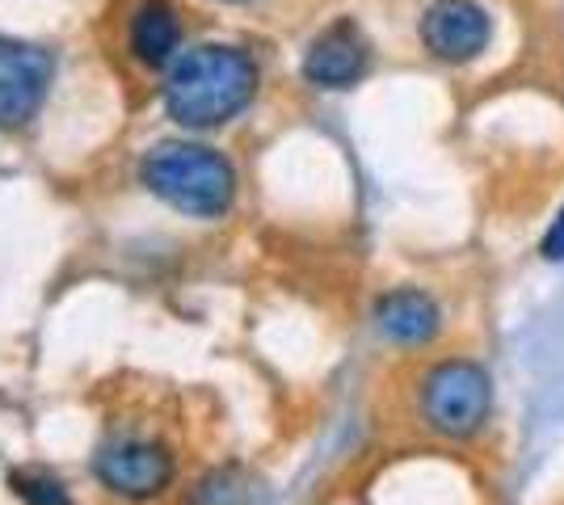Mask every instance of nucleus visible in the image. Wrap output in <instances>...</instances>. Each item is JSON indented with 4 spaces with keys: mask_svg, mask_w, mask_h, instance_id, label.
<instances>
[{
    "mask_svg": "<svg viewBox=\"0 0 564 505\" xmlns=\"http://www.w3.org/2000/svg\"><path fill=\"white\" fill-rule=\"evenodd\" d=\"M379 333L400 341V345H422L438 333V308L422 290H392L376 308Z\"/></svg>",
    "mask_w": 564,
    "mask_h": 505,
    "instance_id": "nucleus-8",
    "label": "nucleus"
},
{
    "mask_svg": "<svg viewBox=\"0 0 564 505\" xmlns=\"http://www.w3.org/2000/svg\"><path fill=\"white\" fill-rule=\"evenodd\" d=\"M140 177L161 202L186 216L215 219L236 198L232 165L215 147L203 144H161L156 152H148Z\"/></svg>",
    "mask_w": 564,
    "mask_h": 505,
    "instance_id": "nucleus-2",
    "label": "nucleus"
},
{
    "mask_svg": "<svg viewBox=\"0 0 564 505\" xmlns=\"http://www.w3.org/2000/svg\"><path fill=\"white\" fill-rule=\"evenodd\" d=\"M13 481V488L22 493L30 505H68V493H64V484L55 481L51 472H39V468H30V472H13L9 476Z\"/></svg>",
    "mask_w": 564,
    "mask_h": 505,
    "instance_id": "nucleus-11",
    "label": "nucleus"
},
{
    "mask_svg": "<svg viewBox=\"0 0 564 505\" xmlns=\"http://www.w3.org/2000/svg\"><path fill=\"white\" fill-rule=\"evenodd\" d=\"M189 505H253V484L240 468H219L198 481Z\"/></svg>",
    "mask_w": 564,
    "mask_h": 505,
    "instance_id": "nucleus-10",
    "label": "nucleus"
},
{
    "mask_svg": "<svg viewBox=\"0 0 564 505\" xmlns=\"http://www.w3.org/2000/svg\"><path fill=\"white\" fill-rule=\"evenodd\" d=\"M489 400H494V387L476 362H443L425 375L422 413L447 438H468L480 430L489 417Z\"/></svg>",
    "mask_w": 564,
    "mask_h": 505,
    "instance_id": "nucleus-3",
    "label": "nucleus"
},
{
    "mask_svg": "<svg viewBox=\"0 0 564 505\" xmlns=\"http://www.w3.org/2000/svg\"><path fill=\"white\" fill-rule=\"evenodd\" d=\"M127 43H131V55L148 64V68H165L173 59V51L182 43V30H177V18L165 0H143L135 9V18L127 25Z\"/></svg>",
    "mask_w": 564,
    "mask_h": 505,
    "instance_id": "nucleus-9",
    "label": "nucleus"
},
{
    "mask_svg": "<svg viewBox=\"0 0 564 505\" xmlns=\"http://www.w3.org/2000/svg\"><path fill=\"white\" fill-rule=\"evenodd\" d=\"M367 39L358 34L354 22H337L325 34L312 39V47L304 55V76L321 89H350L358 76L367 73Z\"/></svg>",
    "mask_w": 564,
    "mask_h": 505,
    "instance_id": "nucleus-7",
    "label": "nucleus"
},
{
    "mask_svg": "<svg viewBox=\"0 0 564 505\" xmlns=\"http://www.w3.org/2000/svg\"><path fill=\"white\" fill-rule=\"evenodd\" d=\"M494 39V22L476 0H434L422 18V43L447 64H468Z\"/></svg>",
    "mask_w": 564,
    "mask_h": 505,
    "instance_id": "nucleus-6",
    "label": "nucleus"
},
{
    "mask_svg": "<svg viewBox=\"0 0 564 505\" xmlns=\"http://www.w3.org/2000/svg\"><path fill=\"white\" fill-rule=\"evenodd\" d=\"M258 94V64L236 47L186 51L165 80V110L182 127H219Z\"/></svg>",
    "mask_w": 564,
    "mask_h": 505,
    "instance_id": "nucleus-1",
    "label": "nucleus"
},
{
    "mask_svg": "<svg viewBox=\"0 0 564 505\" xmlns=\"http://www.w3.org/2000/svg\"><path fill=\"white\" fill-rule=\"evenodd\" d=\"M51 85V55L30 43L0 39V131H13L39 114Z\"/></svg>",
    "mask_w": 564,
    "mask_h": 505,
    "instance_id": "nucleus-5",
    "label": "nucleus"
},
{
    "mask_svg": "<svg viewBox=\"0 0 564 505\" xmlns=\"http://www.w3.org/2000/svg\"><path fill=\"white\" fill-rule=\"evenodd\" d=\"M543 257H547V262H564V211H561V219L552 223L547 241H543Z\"/></svg>",
    "mask_w": 564,
    "mask_h": 505,
    "instance_id": "nucleus-12",
    "label": "nucleus"
},
{
    "mask_svg": "<svg viewBox=\"0 0 564 505\" xmlns=\"http://www.w3.org/2000/svg\"><path fill=\"white\" fill-rule=\"evenodd\" d=\"M97 481L127 502H148L173 484V455L152 438H115L94 459Z\"/></svg>",
    "mask_w": 564,
    "mask_h": 505,
    "instance_id": "nucleus-4",
    "label": "nucleus"
}]
</instances>
